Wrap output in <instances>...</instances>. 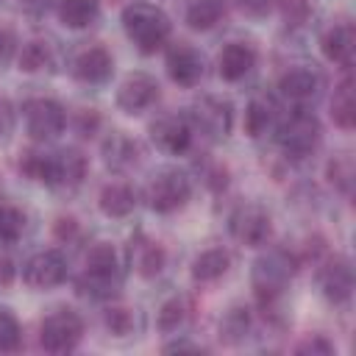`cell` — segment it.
<instances>
[{
	"mask_svg": "<svg viewBox=\"0 0 356 356\" xmlns=\"http://www.w3.org/2000/svg\"><path fill=\"white\" fill-rule=\"evenodd\" d=\"M95 128H97V114H92V111L86 114V111H83V114H81V134L89 136Z\"/></svg>",
	"mask_w": 356,
	"mask_h": 356,
	"instance_id": "60d3db41",
	"label": "cell"
},
{
	"mask_svg": "<svg viewBox=\"0 0 356 356\" xmlns=\"http://www.w3.org/2000/svg\"><path fill=\"white\" fill-rule=\"evenodd\" d=\"M128 261L131 267L142 275V278H156L161 270H164V261H167V253L159 242L147 239L145 234H136L128 245Z\"/></svg>",
	"mask_w": 356,
	"mask_h": 356,
	"instance_id": "5bb4252c",
	"label": "cell"
},
{
	"mask_svg": "<svg viewBox=\"0 0 356 356\" xmlns=\"http://www.w3.org/2000/svg\"><path fill=\"white\" fill-rule=\"evenodd\" d=\"M75 220L72 217H61L58 222H56V236H61V239H67V236H72L75 234Z\"/></svg>",
	"mask_w": 356,
	"mask_h": 356,
	"instance_id": "ab89813d",
	"label": "cell"
},
{
	"mask_svg": "<svg viewBox=\"0 0 356 356\" xmlns=\"http://www.w3.org/2000/svg\"><path fill=\"white\" fill-rule=\"evenodd\" d=\"M328 181H331L339 192L350 195V189H353V159H350L348 153L337 156V159L328 164Z\"/></svg>",
	"mask_w": 356,
	"mask_h": 356,
	"instance_id": "4dcf8cb0",
	"label": "cell"
},
{
	"mask_svg": "<svg viewBox=\"0 0 356 356\" xmlns=\"http://www.w3.org/2000/svg\"><path fill=\"white\" fill-rule=\"evenodd\" d=\"M103 156H106L108 167L122 170V167H131L139 159V145L125 134H111L103 145Z\"/></svg>",
	"mask_w": 356,
	"mask_h": 356,
	"instance_id": "d4e9b609",
	"label": "cell"
},
{
	"mask_svg": "<svg viewBox=\"0 0 356 356\" xmlns=\"http://www.w3.org/2000/svg\"><path fill=\"white\" fill-rule=\"evenodd\" d=\"M331 117L342 131H350L356 122V100H353V81L350 75L342 78V83L334 89V100H331Z\"/></svg>",
	"mask_w": 356,
	"mask_h": 356,
	"instance_id": "7402d4cb",
	"label": "cell"
},
{
	"mask_svg": "<svg viewBox=\"0 0 356 356\" xmlns=\"http://www.w3.org/2000/svg\"><path fill=\"white\" fill-rule=\"evenodd\" d=\"M100 6L97 0H61L58 3V19L67 28H86L97 19Z\"/></svg>",
	"mask_w": 356,
	"mask_h": 356,
	"instance_id": "484cf974",
	"label": "cell"
},
{
	"mask_svg": "<svg viewBox=\"0 0 356 356\" xmlns=\"http://www.w3.org/2000/svg\"><path fill=\"white\" fill-rule=\"evenodd\" d=\"M286 25H300L309 17V0H278Z\"/></svg>",
	"mask_w": 356,
	"mask_h": 356,
	"instance_id": "e575fe53",
	"label": "cell"
},
{
	"mask_svg": "<svg viewBox=\"0 0 356 356\" xmlns=\"http://www.w3.org/2000/svg\"><path fill=\"white\" fill-rule=\"evenodd\" d=\"M189 195H192V184H189L186 172H181L175 167L156 172L153 181L147 184V192H145L150 209L159 214H170V211L181 209L189 200Z\"/></svg>",
	"mask_w": 356,
	"mask_h": 356,
	"instance_id": "277c9868",
	"label": "cell"
},
{
	"mask_svg": "<svg viewBox=\"0 0 356 356\" xmlns=\"http://www.w3.org/2000/svg\"><path fill=\"white\" fill-rule=\"evenodd\" d=\"M19 323L8 309H0V353H11L19 348Z\"/></svg>",
	"mask_w": 356,
	"mask_h": 356,
	"instance_id": "d6a6232c",
	"label": "cell"
},
{
	"mask_svg": "<svg viewBox=\"0 0 356 356\" xmlns=\"http://www.w3.org/2000/svg\"><path fill=\"white\" fill-rule=\"evenodd\" d=\"M19 3H25V6H36V3H42V0H19Z\"/></svg>",
	"mask_w": 356,
	"mask_h": 356,
	"instance_id": "b9f144b4",
	"label": "cell"
},
{
	"mask_svg": "<svg viewBox=\"0 0 356 356\" xmlns=\"http://www.w3.org/2000/svg\"><path fill=\"white\" fill-rule=\"evenodd\" d=\"M14 47H17L14 36H11L6 28H0V61H8V58L14 56Z\"/></svg>",
	"mask_w": 356,
	"mask_h": 356,
	"instance_id": "f35d334b",
	"label": "cell"
},
{
	"mask_svg": "<svg viewBox=\"0 0 356 356\" xmlns=\"http://www.w3.org/2000/svg\"><path fill=\"white\" fill-rule=\"evenodd\" d=\"M273 122H275V103L270 97H253L245 111V131L253 139H259L273 128Z\"/></svg>",
	"mask_w": 356,
	"mask_h": 356,
	"instance_id": "603a6c76",
	"label": "cell"
},
{
	"mask_svg": "<svg viewBox=\"0 0 356 356\" xmlns=\"http://www.w3.org/2000/svg\"><path fill=\"white\" fill-rule=\"evenodd\" d=\"M281 150L292 159H303L309 156L317 142H320V122L312 111H295L289 114L281 125H278V134H275Z\"/></svg>",
	"mask_w": 356,
	"mask_h": 356,
	"instance_id": "3957f363",
	"label": "cell"
},
{
	"mask_svg": "<svg viewBox=\"0 0 356 356\" xmlns=\"http://www.w3.org/2000/svg\"><path fill=\"white\" fill-rule=\"evenodd\" d=\"M167 72L181 86H195L203 78V56L189 44H175L167 53Z\"/></svg>",
	"mask_w": 356,
	"mask_h": 356,
	"instance_id": "9a60e30c",
	"label": "cell"
},
{
	"mask_svg": "<svg viewBox=\"0 0 356 356\" xmlns=\"http://www.w3.org/2000/svg\"><path fill=\"white\" fill-rule=\"evenodd\" d=\"M83 337V320L72 309H56L42 320L39 342L47 353H67Z\"/></svg>",
	"mask_w": 356,
	"mask_h": 356,
	"instance_id": "5b68a950",
	"label": "cell"
},
{
	"mask_svg": "<svg viewBox=\"0 0 356 356\" xmlns=\"http://www.w3.org/2000/svg\"><path fill=\"white\" fill-rule=\"evenodd\" d=\"M25 231V214L14 206H0V242H17Z\"/></svg>",
	"mask_w": 356,
	"mask_h": 356,
	"instance_id": "1f68e13d",
	"label": "cell"
},
{
	"mask_svg": "<svg viewBox=\"0 0 356 356\" xmlns=\"http://www.w3.org/2000/svg\"><path fill=\"white\" fill-rule=\"evenodd\" d=\"M111 70H114V58H111V53L106 50V47H86L78 58H75V64H72V72H75V78L78 81H83V83H103L108 75H111Z\"/></svg>",
	"mask_w": 356,
	"mask_h": 356,
	"instance_id": "e0dca14e",
	"label": "cell"
},
{
	"mask_svg": "<svg viewBox=\"0 0 356 356\" xmlns=\"http://www.w3.org/2000/svg\"><path fill=\"white\" fill-rule=\"evenodd\" d=\"M295 267H298L295 256L284 248H273L264 256H259L256 264H253V275H250V284H253L259 300L261 303L275 300L286 289L289 278L295 275Z\"/></svg>",
	"mask_w": 356,
	"mask_h": 356,
	"instance_id": "7a4b0ae2",
	"label": "cell"
},
{
	"mask_svg": "<svg viewBox=\"0 0 356 356\" xmlns=\"http://www.w3.org/2000/svg\"><path fill=\"white\" fill-rule=\"evenodd\" d=\"M225 14V0H189L186 3V22L195 31H209Z\"/></svg>",
	"mask_w": 356,
	"mask_h": 356,
	"instance_id": "cb8c5ba5",
	"label": "cell"
},
{
	"mask_svg": "<svg viewBox=\"0 0 356 356\" xmlns=\"http://www.w3.org/2000/svg\"><path fill=\"white\" fill-rule=\"evenodd\" d=\"M320 50L328 61L350 70L353 64V53H356V33H353V25L350 22H337L331 25L323 39H320Z\"/></svg>",
	"mask_w": 356,
	"mask_h": 356,
	"instance_id": "4fadbf2b",
	"label": "cell"
},
{
	"mask_svg": "<svg viewBox=\"0 0 356 356\" xmlns=\"http://www.w3.org/2000/svg\"><path fill=\"white\" fill-rule=\"evenodd\" d=\"M50 64V44L47 42H28L19 53V70L25 72H39Z\"/></svg>",
	"mask_w": 356,
	"mask_h": 356,
	"instance_id": "f546056e",
	"label": "cell"
},
{
	"mask_svg": "<svg viewBox=\"0 0 356 356\" xmlns=\"http://www.w3.org/2000/svg\"><path fill=\"white\" fill-rule=\"evenodd\" d=\"M317 284L331 303H348L353 295V267L345 256L328 259L317 270Z\"/></svg>",
	"mask_w": 356,
	"mask_h": 356,
	"instance_id": "8fae6325",
	"label": "cell"
},
{
	"mask_svg": "<svg viewBox=\"0 0 356 356\" xmlns=\"http://www.w3.org/2000/svg\"><path fill=\"white\" fill-rule=\"evenodd\" d=\"M186 317H189V303H186V298H170V300L161 303L156 323H159V328H161L164 334H170V331H178V328L186 323Z\"/></svg>",
	"mask_w": 356,
	"mask_h": 356,
	"instance_id": "f1b7e54d",
	"label": "cell"
},
{
	"mask_svg": "<svg viewBox=\"0 0 356 356\" xmlns=\"http://www.w3.org/2000/svg\"><path fill=\"white\" fill-rule=\"evenodd\" d=\"M100 211L108 214V217H128L136 206V195L128 184H108L100 189Z\"/></svg>",
	"mask_w": 356,
	"mask_h": 356,
	"instance_id": "44dd1931",
	"label": "cell"
},
{
	"mask_svg": "<svg viewBox=\"0 0 356 356\" xmlns=\"http://www.w3.org/2000/svg\"><path fill=\"white\" fill-rule=\"evenodd\" d=\"M22 117H25V128L31 134V139L36 142H47V139H56L64 125H67V114L64 108L50 100V97H33L22 106Z\"/></svg>",
	"mask_w": 356,
	"mask_h": 356,
	"instance_id": "52a82bcc",
	"label": "cell"
},
{
	"mask_svg": "<svg viewBox=\"0 0 356 356\" xmlns=\"http://www.w3.org/2000/svg\"><path fill=\"white\" fill-rule=\"evenodd\" d=\"M228 267H231L228 250H222V248H209V250H203V253L192 261V278L200 281V284H211V281L222 278V275L228 273Z\"/></svg>",
	"mask_w": 356,
	"mask_h": 356,
	"instance_id": "d6986e66",
	"label": "cell"
},
{
	"mask_svg": "<svg viewBox=\"0 0 356 356\" xmlns=\"http://www.w3.org/2000/svg\"><path fill=\"white\" fill-rule=\"evenodd\" d=\"M275 3H278V0H239L242 11H248V14H253V17H259V14H267V11H270Z\"/></svg>",
	"mask_w": 356,
	"mask_h": 356,
	"instance_id": "8d00e7d4",
	"label": "cell"
},
{
	"mask_svg": "<svg viewBox=\"0 0 356 356\" xmlns=\"http://www.w3.org/2000/svg\"><path fill=\"white\" fill-rule=\"evenodd\" d=\"M22 278L33 289H53L67 278V261L58 250H39L22 267Z\"/></svg>",
	"mask_w": 356,
	"mask_h": 356,
	"instance_id": "9c48e42d",
	"label": "cell"
},
{
	"mask_svg": "<svg viewBox=\"0 0 356 356\" xmlns=\"http://www.w3.org/2000/svg\"><path fill=\"white\" fill-rule=\"evenodd\" d=\"M14 128V108L6 97H0V136H6Z\"/></svg>",
	"mask_w": 356,
	"mask_h": 356,
	"instance_id": "74e56055",
	"label": "cell"
},
{
	"mask_svg": "<svg viewBox=\"0 0 356 356\" xmlns=\"http://www.w3.org/2000/svg\"><path fill=\"white\" fill-rule=\"evenodd\" d=\"M256 64V50L245 42H231L222 47L220 58H217V70H220V78L225 81H239L245 78Z\"/></svg>",
	"mask_w": 356,
	"mask_h": 356,
	"instance_id": "ac0fdd59",
	"label": "cell"
},
{
	"mask_svg": "<svg viewBox=\"0 0 356 356\" xmlns=\"http://www.w3.org/2000/svg\"><path fill=\"white\" fill-rule=\"evenodd\" d=\"M106 328H108L114 337H125V334H131V328H134V314H131L128 309H122V306H111V309L106 312Z\"/></svg>",
	"mask_w": 356,
	"mask_h": 356,
	"instance_id": "836d02e7",
	"label": "cell"
},
{
	"mask_svg": "<svg viewBox=\"0 0 356 356\" xmlns=\"http://www.w3.org/2000/svg\"><path fill=\"white\" fill-rule=\"evenodd\" d=\"M150 139L156 147L167 153H184L192 142V128L186 117L178 114H161L150 122Z\"/></svg>",
	"mask_w": 356,
	"mask_h": 356,
	"instance_id": "7c38bea8",
	"label": "cell"
},
{
	"mask_svg": "<svg viewBox=\"0 0 356 356\" xmlns=\"http://www.w3.org/2000/svg\"><path fill=\"white\" fill-rule=\"evenodd\" d=\"M19 170L28 178L39 181V184L58 186V159H56V153H36V150H31V153L22 156Z\"/></svg>",
	"mask_w": 356,
	"mask_h": 356,
	"instance_id": "ffe728a7",
	"label": "cell"
},
{
	"mask_svg": "<svg viewBox=\"0 0 356 356\" xmlns=\"http://www.w3.org/2000/svg\"><path fill=\"white\" fill-rule=\"evenodd\" d=\"M122 28L142 53H156L170 36V17L153 3H128L122 8Z\"/></svg>",
	"mask_w": 356,
	"mask_h": 356,
	"instance_id": "6da1fadb",
	"label": "cell"
},
{
	"mask_svg": "<svg viewBox=\"0 0 356 356\" xmlns=\"http://www.w3.org/2000/svg\"><path fill=\"white\" fill-rule=\"evenodd\" d=\"M278 89H281V95H284L286 100H292V103H309V100H314V97L320 95L323 78H320L314 70H309V67H295V70H286V72L281 75Z\"/></svg>",
	"mask_w": 356,
	"mask_h": 356,
	"instance_id": "2e32d148",
	"label": "cell"
},
{
	"mask_svg": "<svg viewBox=\"0 0 356 356\" xmlns=\"http://www.w3.org/2000/svg\"><path fill=\"white\" fill-rule=\"evenodd\" d=\"M295 353H312V356H331L334 353V345L325 339V337H309V339H303L298 348H295Z\"/></svg>",
	"mask_w": 356,
	"mask_h": 356,
	"instance_id": "d590c367",
	"label": "cell"
},
{
	"mask_svg": "<svg viewBox=\"0 0 356 356\" xmlns=\"http://www.w3.org/2000/svg\"><path fill=\"white\" fill-rule=\"evenodd\" d=\"M159 100V83L147 72H131L117 89V106L125 114H139Z\"/></svg>",
	"mask_w": 356,
	"mask_h": 356,
	"instance_id": "30bf717a",
	"label": "cell"
},
{
	"mask_svg": "<svg viewBox=\"0 0 356 356\" xmlns=\"http://www.w3.org/2000/svg\"><path fill=\"white\" fill-rule=\"evenodd\" d=\"M231 234L236 242H242L248 248H259L273 234L270 214L256 203H245L231 214Z\"/></svg>",
	"mask_w": 356,
	"mask_h": 356,
	"instance_id": "ba28073f",
	"label": "cell"
},
{
	"mask_svg": "<svg viewBox=\"0 0 356 356\" xmlns=\"http://www.w3.org/2000/svg\"><path fill=\"white\" fill-rule=\"evenodd\" d=\"M250 328V312L245 306H231L220 320V337L225 342H239Z\"/></svg>",
	"mask_w": 356,
	"mask_h": 356,
	"instance_id": "83f0119b",
	"label": "cell"
},
{
	"mask_svg": "<svg viewBox=\"0 0 356 356\" xmlns=\"http://www.w3.org/2000/svg\"><path fill=\"white\" fill-rule=\"evenodd\" d=\"M189 128L200 131L203 136L209 139H225L231 134V125H234V108L228 100L222 97H214V95H206L200 97L192 108H189Z\"/></svg>",
	"mask_w": 356,
	"mask_h": 356,
	"instance_id": "8992f818",
	"label": "cell"
},
{
	"mask_svg": "<svg viewBox=\"0 0 356 356\" xmlns=\"http://www.w3.org/2000/svg\"><path fill=\"white\" fill-rule=\"evenodd\" d=\"M56 159H58V186L81 184V178L86 175V156L75 147H67V150H58Z\"/></svg>",
	"mask_w": 356,
	"mask_h": 356,
	"instance_id": "4316f807",
	"label": "cell"
}]
</instances>
